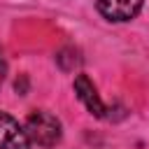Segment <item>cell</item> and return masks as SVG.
Segmentation results:
<instances>
[{"mask_svg":"<svg viewBox=\"0 0 149 149\" xmlns=\"http://www.w3.org/2000/svg\"><path fill=\"white\" fill-rule=\"evenodd\" d=\"M56 61H58V65H61L63 70H74V68H79V65H81L79 51H77V49H72V47H68V49L58 51Z\"/></svg>","mask_w":149,"mask_h":149,"instance_id":"5b68a950","label":"cell"},{"mask_svg":"<svg viewBox=\"0 0 149 149\" xmlns=\"http://www.w3.org/2000/svg\"><path fill=\"white\" fill-rule=\"evenodd\" d=\"M30 142L44 147V149H51L61 142L63 137V126L61 121L51 114V112H44V109H35L26 116V123H23Z\"/></svg>","mask_w":149,"mask_h":149,"instance_id":"6da1fadb","label":"cell"},{"mask_svg":"<svg viewBox=\"0 0 149 149\" xmlns=\"http://www.w3.org/2000/svg\"><path fill=\"white\" fill-rule=\"evenodd\" d=\"M74 93H77V98L84 102V107H86L93 116H98V119L105 116L107 107H105V102L100 100L98 88L93 86V81H91L86 74H77V77H74Z\"/></svg>","mask_w":149,"mask_h":149,"instance_id":"277c9868","label":"cell"},{"mask_svg":"<svg viewBox=\"0 0 149 149\" xmlns=\"http://www.w3.org/2000/svg\"><path fill=\"white\" fill-rule=\"evenodd\" d=\"M5 77H7V61H5L2 56H0V86H2Z\"/></svg>","mask_w":149,"mask_h":149,"instance_id":"8992f818","label":"cell"},{"mask_svg":"<svg viewBox=\"0 0 149 149\" xmlns=\"http://www.w3.org/2000/svg\"><path fill=\"white\" fill-rule=\"evenodd\" d=\"M98 12L112 23H126L142 9V0H98Z\"/></svg>","mask_w":149,"mask_h":149,"instance_id":"3957f363","label":"cell"},{"mask_svg":"<svg viewBox=\"0 0 149 149\" xmlns=\"http://www.w3.org/2000/svg\"><path fill=\"white\" fill-rule=\"evenodd\" d=\"M26 128L7 112H0V149H30Z\"/></svg>","mask_w":149,"mask_h":149,"instance_id":"7a4b0ae2","label":"cell"}]
</instances>
